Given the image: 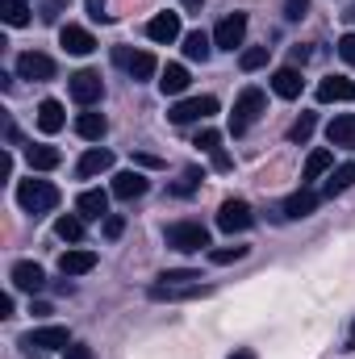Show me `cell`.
I'll list each match as a JSON object with an SVG mask.
<instances>
[{"mask_svg":"<svg viewBox=\"0 0 355 359\" xmlns=\"http://www.w3.org/2000/svg\"><path fill=\"white\" fill-rule=\"evenodd\" d=\"M151 301H196V297H209V284H201V271H163L151 288H147Z\"/></svg>","mask_w":355,"mask_h":359,"instance_id":"6da1fadb","label":"cell"},{"mask_svg":"<svg viewBox=\"0 0 355 359\" xmlns=\"http://www.w3.org/2000/svg\"><path fill=\"white\" fill-rule=\"evenodd\" d=\"M17 205L25 209V213H51L55 205H59V188L51 184V180H21L17 184Z\"/></svg>","mask_w":355,"mask_h":359,"instance_id":"7a4b0ae2","label":"cell"},{"mask_svg":"<svg viewBox=\"0 0 355 359\" xmlns=\"http://www.w3.org/2000/svg\"><path fill=\"white\" fill-rule=\"evenodd\" d=\"M264 109H267L264 92H260V88H243V92H239V100H234V113H230V134H234V138H239V134H247Z\"/></svg>","mask_w":355,"mask_h":359,"instance_id":"3957f363","label":"cell"},{"mask_svg":"<svg viewBox=\"0 0 355 359\" xmlns=\"http://www.w3.org/2000/svg\"><path fill=\"white\" fill-rule=\"evenodd\" d=\"M163 238H168L172 251H205L209 247V230L201 222H172Z\"/></svg>","mask_w":355,"mask_h":359,"instance_id":"277c9868","label":"cell"},{"mask_svg":"<svg viewBox=\"0 0 355 359\" xmlns=\"http://www.w3.org/2000/svg\"><path fill=\"white\" fill-rule=\"evenodd\" d=\"M113 63L130 76V80H151L155 76V55L151 50H130V46H113Z\"/></svg>","mask_w":355,"mask_h":359,"instance_id":"5b68a950","label":"cell"},{"mask_svg":"<svg viewBox=\"0 0 355 359\" xmlns=\"http://www.w3.org/2000/svg\"><path fill=\"white\" fill-rule=\"evenodd\" d=\"M213 113H217V100L213 96H188V100H180V104L168 109V121L172 126H188V121H205Z\"/></svg>","mask_w":355,"mask_h":359,"instance_id":"8992f818","label":"cell"},{"mask_svg":"<svg viewBox=\"0 0 355 359\" xmlns=\"http://www.w3.org/2000/svg\"><path fill=\"white\" fill-rule=\"evenodd\" d=\"M67 92H72V100H76V104L92 109V104L105 96V80H100V72H76V76L67 80Z\"/></svg>","mask_w":355,"mask_h":359,"instance_id":"52a82bcc","label":"cell"},{"mask_svg":"<svg viewBox=\"0 0 355 359\" xmlns=\"http://www.w3.org/2000/svg\"><path fill=\"white\" fill-rule=\"evenodd\" d=\"M217 226H222L226 234H243V230L255 226V213H251L247 201H222V209H217Z\"/></svg>","mask_w":355,"mask_h":359,"instance_id":"ba28073f","label":"cell"},{"mask_svg":"<svg viewBox=\"0 0 355 359\" xmlns=\"http://www.w3.org/2000/svg\"><path fill=\"white\" fill-rule=\"evenodd\" d=\"M243 38H247V13H230V17H222L217 29H213V46H222V50L243 46Z\"/></svg>","mask_w":355,"mask_h":359,"instance_id":"9c48e42d","label":"cell"},{"mask_svg":"<svg viewBox=\"0 0 355 359\" xmlns=\"http://www.w3.org/2000/svg\"><path fill=\"white\" fill-rule=\"evenodd\" d=\"M21 347H42V351H67L72 347V334L63 330V326H38V330H29L25 339H21Z\"/></svg>","mask_w":355,"mask_h":359,"instance_id":"30bf717a","label":"cell"},{"mask_svg":"<svg viewBox=\"0 0 355 359\" xmlns=\"http://www.w3.org/2000/svg\"><path fill=\"white\" fill-rule=\"evenodd\" d=\"M17 76H21V80H34V84H42V80H51V76H55V59H51V55H38V50H25V55L17 59Z\"/></svg>","mask_w":355,"mask_h":359,"instance_id":"8fae6325","label":"cell"},{"mask_svg":"<svg viewBox=\"0 0 355 359\" xmlns=\"http://www.w3.org/2000/svg\"><path fill=\"white\" fill-rule=\"evenodd\" d=\"M92 268H96V251H88V247H72V251L59 255V271L63 276H88Z\"/></svg>","mask_w":355,"mask_h":359,"instance_id":"7c38bea8","label":"cell"},{"mask_svg":"<svg viewBox=\"0 0 355 359\" xmlns=\"http://www.w3.org/2000/svg\"><path fill=\"white\" fill-rule=\"evenodd\" d=\"M13 288H21V292H42V288H46V271L38 268V264H29V259H21V264H13Z\"/></svg>","mask_w":355,"mask_h":359,"instance_id":"4fadbf2b","label":"cell"},{"mask_svg":"<svg viewBox=\"0 0 355 359\" xmlns=\"http://www.w3.org/2000/svg\"><path fill=\"white\" fill-rule=\"evenodd\" d=\"M59 42H63L67 55H92L96 50V38H92L84 25H63L59 29Z\"/></svg>","mask_w":355,"mask_h":359,"instance_id":"5bb4252c","label":"cell"},{"mask_svg":"<svg viewBox=\"0 0 355 359\" xmlns=\"http://www.w3.org/2000/svg\"><path fill=\"white\" fill-rule=\"evenodd\" d=\"M147 38H151V42H163V46L176 42L180 38V13H159V17H151V21H147Z\"/></svg>","mask_w":355,"mask_h":359,"instance_id":"9a60e30c","label":"cell"},{"mask_svg":"<svg viewBox=\"0 0 355 359\" xmlns=\"http://www.w3.org/2000/svg\"><path fill=\"white\" fill-rule=\"evenodd\" d=\"M76 209H80L84 222H105V217H109V196H105L100 188H88V192H80Z\"/></svg>","mask_w":355,"mask_h":359,"instance_id":"2e32d148","label":"cell"},{"mask_svg":"<svg viewBox=\"0 0 355 359\" xmlns=\"http://www.w3.org/2000/svg\"><path fill=\"white\" fill-rule=\"evenodd\" d=\"M196 147L213 159V168H217V172H230V168H234V163H230V155L222 151V134H217V130H201V134H196Z\"/></svg>","mask_w":355,"mask_h":359,"instance_id":"e0dca14e","label":"cell"},{"mask_svg":"<svg viewBox=\"0 0 355 359\" xmlns=\"http://www.w3.org/2000/svg\"><path fill=\"white\" fill-rule=\"evenodd\" d=\"M318 100L322 104H335V100H355V84L347 76H326L322 84H318Z\"/></svg>","mask_w":355,"mask_h":359,"instance_id":"ac0fdd59","label":"cell"},{"mask_svg":"<svg viewBox=\"0 0 355 359\" xmlns=\"http://www.w3.org/2000/svg\"><path fill=\"white\" fill-rule=\"evenodd\" d=\"M147 188H151V184H147L142 172H117V176H113V196H121V201H138Z\"/></svg>","mask_w":355,"mask_h":359,"instance_id":"d6986e66","label":"cell"},{"mask_svg":"<svg viewBox=\"0 0 355 359\" xmlns=\"http://www.w3.org/2000/svg\"><path fill=\"white\" fill-rule=\"evenodd\" d=\"M326 138H330V147L351 151V147H355V113H339V117L326 126Z\"/></svg>","mask_w":355,"mask_h":359,"instance_id":"ffe728a7","label":"cell"},{"mask_svg":"<svg viewBox=\"0 0 355 359\" xmlns=\"http://www.w3.org/2000/svg\"><path fill=\"white\" fill-rule=\"evenodd\" d=\"M113 168V151H105V147H92L88 155L76 163V176L80 180H92V176H100V172H109Z\"/></svg>","mask_w":355,"mask_h":359,"instance_id":"44dd1931","label":"cell"},{"mask_svg":"<svg viewBox=\"0 0 355 359\" xmlns=\"http://www.w3.org/2000/svg\"><path fill=\"white\" fill-rule=\"evenodd\" d=\"M318 209V192L314 188H301V192H293L288 201H284V217L288 222H301V217H309Z\"/></svg>","mask_w":355,"mask_h":359,"instance_id":"7402d4cb","label":"cell"},{"mask_svg":"<svg viewBox=\"0 0 355 359\" xmlns=\"http://www.w3.org/2000/svg\"><path fill=\"white\" fill-rule=\"evenodd\" d=\"M272 92L284 96V100H297V96H301V72H297V67H280V72L272 76Z\"/></svg>","mask_w":355,"mask_h":359,"instance_id":"603a6c76","label":"cell"},{"mask_svg":"<svg viewBox=\"0 0 355 359\" xmlns=\"http://www.w3.org/2000/svg\"><path fill=\"white\" fill-rule=\"evenodd\" d=\"M105 130H109L105 113H92V109H84V113L76 117V134H80V138H88V142H100V138H105Z\"/></svg>","mask_w":355,"mask_h":359,"instance_id":"cb8c5ba5","label":"cell"},{"mask_svg":"<svg viewBox=\"0 0 355 359\" xmlns=\"http://www.w3.org/2000/svg\"><path fill=\"white\" fill-rule=\"evenodd\" d=\"M63 121H67V117H63V104H59V100H42V104H38V130H42V134H59Z\"/></svg>","mask_w":355,"mask_h":359,"instance_id":"d4e9b609","label":"cell"},{"mask_svg":"<svg viewBox=\"0 0 355 359\" xmlns=\"http://www.w3.org/2000/svg\"><path fill=\"white\" fill-rule=\"evenodd\" d=\"M209 50H213V38H209V34H201V29L184 34V59H192V63H205V59H209Z\"/></svg>","mask_w":355,"mask_h":359,"instance_id":"484cf974","label":"cell"},{"mask_svg":"<svg viewBox=\"0 0 355 359\" xmlns=\"http://www.w3.org/2000/svg\"><path fill=\"white\" fill-rule=\"evenodd\" d=\"M184 88H188V67L168 63V67H163V76H159V92H163V96H180Z\"/></svg>","mask_w":355,"mask_h":359,"instance_id":"4316f807","label":"cell"},{"mask_svg":"<svg viewBox=\"0 0 355 359\" xmlns=\"http://www.w3.org/2000/svg\"><path fill=\"white\" fill-rule=\"evenodd\" d=\"M335 168V151H326V147H318L309 159H305V172H301V180L309 184V180H318L322 172H330Z\"/></svg>","mask_w":355,"mask_h":359,"instance_id":"83f0119b","label":"cell"},{"mask_svg":"<svg viewBox=\"0 0 355 359\" xmlns=\"http://www.w3.org/2000/svg\"><path fill=\"white\" fill-rule=\"evenodd\" d=\"M25 159H29V168H34V172H51V168H59V163H63V155H59L55 147H29V151H25Z\"/></svg>","mask_w":355,"mask_h":359,"instance_id":"f1b7e54d","label":"cell"},{"mask_svg":"<svg viewBox=\"0 0 355 359\" xmlns=\"http://www.w3.org/2000/svg\"><path fill=\"white\" fill-rule=\"evenodd\" d=\"M0 21L13 25V29L29 25V4H25V0H0Z\"/></svg>","mask_w":355,"mask_h":359,"instance_id":"f546056e","label":"cell"},{"mask_svg":"<svg viewBox=\"0 0 355 359\" xmlns=\"http://www.w3.org/2000/svg\"><path fill=\"white\" fill-rule=\"evenodd\" d=\"M55 234H59L63 243H80V238H84V217H80V213L59 217V222H55Z\"/></svg>","mask_w":355,"mask_h":359,"instance_id":"4dcf8cb0","label":"cell"},{"mask_svg":"<svg viewBox=\"0 0 355 359\" xmlns=\"http://www.w3.org/2000/svg\"><path fill=\"white\" fill-rule=\"evenodd\" d=\"M351 184H355V159L343 163V168H335V176L326 180V196H339V192H347Z\"/></svg>","mask_w":355,"mask_h":359,"instance_id":"1f68e13d","label":"cell"},{"mask_svg":"<svg viewBox=\"0 0 355 359\" xmlns=\"http://www.w3.org/2000/svg\"><path fill=\"white\" fill-rule=\"evenodd\" d=\"M314 126H318V117H314V113H301V117L293 121V130H288V138H293V142H309V134H314Z\"/></svg>","mask_w":355,"mask_h":359,"instance_id":"d6a6232c","label":"cell"},{"mask_svg":"<svg viewBox=\"0 0 355 359\" xmlns=\"http://www.w3.org/2000/svg\"><path fill=\"white\" fill-rule=\"evenodd\" d=\"M264 63H267V46H251V50L239 55V67H243V72H260Z\"/></svg>","mask_w":355,"mask_h":359,"instance_id":"836d02e7","label":"cell"},{"mask_svg":"<svg viewBox=\"0 0 355 359\" xmlns=\"http://www.w3.org/2000/svg\"><path fill=\"white\" fill-rule=\"evenodd\" d=\"M243 255H247V247H217V251H209V264L226 268V264H234V259H243Z\"/></svg>","mask_w":355,"mask_h":359,"instance_id":"e575fe53","label":"cell"},{"mask_svg":"<svg viewBox=\"0 0 355 359\" xmlns=\"http://www.w3.org/2000/svg\"><path fill=\"white\" fill-rule=\"evenodd\" d=\"M196 184H201V172H192V168H188V172L172 184V192H176V196H192V192H196Z\"/></svg>","mask_w":355,"mask_h":359,"instance_id":"d590c367","label":"cell"},{"mask_svg":"<svg viewBox=\"0 0 355 359\" xmlns=\"http://www.w3.org/2000/svg\"><path fill=\"white\" fill-rule=\"evenodd\" d=\"M305 13H309V0H284V17L288 21H301Z\"/></svg>","mask_w":355,"mask_h":359,"instance_id":"8d00e7d4","label":"cell"},{"mask_svg":"<svg viewBox=\"0 0 355 359\" xmlns=\"http://www.w3.org/2000/svg\"><path fill=\"white\" fill-rule=\"evenodd\" d=\"M339 55H343V63L355 67V34H343V38H339Z\"/></svg>","mask_w":355,"mask_h":359,"instance_id":"74e56055","label":"cell"},{"mask_svg":"<svg viewBox=\"0 0 355 359\" xmlns=\"http://www.w3.org/2000/svg\"><path fill=\"white\" fill-rule=\"evenodd\" d=\"M121 230H126V222H121L117 213H109V217H105V238H121Z\"/></svg>","mask_w":355,"mask_h":359,"instance_id":"f35d334b","label":"cell"},{"mask_svg":"<svg viewBox=\"0 0 355 359\" xmlns=\"http://www.w3.org/2000/svg\"><path fill=\"white\" fill-rule=\"evenodd\" d=\"M88 4V17L92 21H109V13H105V0H84Z\"/></svg>","mask_w":355,"mask_h":359,"instance_id":"ab89813d","label":"cell"},{"mask_svg":"<svg viewBox=\"0 0 355 359\" xmlns=\"http://www.w3.org/2000/svg\"><path fill=\"white\" fill-rule=\"evenodd\" d=\"M63 4H67V0H51V4H46V8H42V17H46V21H55V17H59V13H63Z\"/></svg>","mask_w":355,"mask_h":359,"instance_id":"60d3db41","label":"cell"},{"mask_svg":"<svg viewBox=\"0 0 355 359\" xmlns=\"http://www.w3.org/2000/svg\"><path fill=\"white\" fill-rule=\"evenodd\" d=\"M67 359H92V351L84 343H72V347H67Z\"/></svg>","mask_w":355,"mask_h":359,"instance_id":"b9f144b4","label":"cell"},{"mask_svg":"<svg viewBox=\"0 0 355 359\" xmlns=\"http://www.w3.org/2000/svg\"><path fill=\"white\" fill-rule=\"evenodd\" d=\"M230 359H255V351H251V347H234V351H230Z\"/></svg>","mask_w":355,"mask_h":359,"instance_id":"7bdbcfd3","label":"cell"},{"mask_svg":"<svg viewBox=\"0 0 355 359\" xmlns=\"http://www.w3.org/2000/svg\"><path fill=\"white\" fill-rule=\"evenodd\" d=\"M343 351H355V322H351V330H347V343H343Z\"/></svg>","mask_w":355,"mask_h":359,"instance_id":"ee69618b","label":"cell"},{"mask_svg":"<svg viewBox=\"0 0 355 359\" xmlns=\"http://www.w3.org/2000/svg\"><path fill=\"white\" fill-rule=\"evenodd\" d=\"M184 4H188V8H201V4H205V0H184Z\"/></svg>","mask_w":355,"mask_h":359,"instance_id":"f6af8a7d","label":"cell"},{"mask_svg":"<svg viewBox=\"0 0 355 359\" xmlns=\"http://www.w3.org/2000/svg\"><path fill=\"white\" fill-rule=\"evenodd\" d=\"M351 17H355V13H351Z\"/></svg>","mask_w":355,"mask_h":359,"instance_id":"bcb514c9","label":"cell"}]
</instances>
